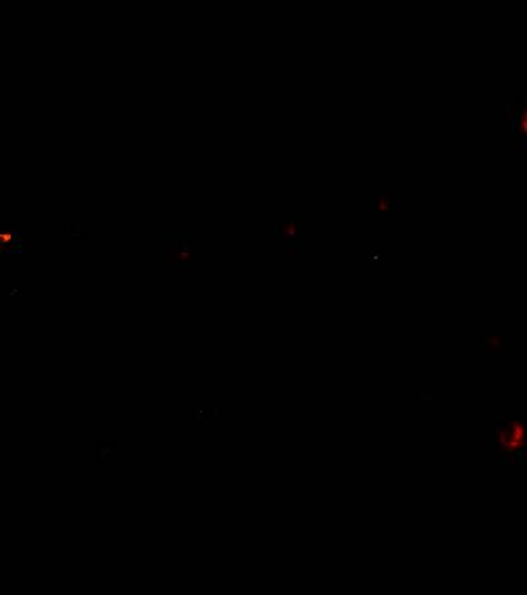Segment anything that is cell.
Masks as SVG:
<instances>
[{
    "label": "cell",
    "instance_id": "3957f363",
    "mask_svg": "<svg viewBox=\"0 0 527 595\" xmlns=\"http://www.w3.org/2000/svg\"><path fill=\"white\" fill-rule=\"evenodd\" d=\"M519 129H521V132L523 133V135H526L527 136V109L522 114V116H521V121H519Z\"/></svg>",
    "mask_w": 527,
    "mask_h": 595
},
{
    "label": "cell",
    "instance_id": "7a4b0ae2",
    "mask_svg": "<svg viewBox=\"0 0 527 595\" xmlns=\"http://www.w3.org/2000/svg\"><path fill=\"white\" fill-rule=\"evenodd\" d=\"M168 261L170 265V273L188 274L191 266V252H190L189 244L185 241L181 245L170 246Z\"/></svg>",
    "mask_w": 527,
    "mask_h": 595
},
{
    "label": "cell",
    "instance_id": "6da1fadb",
    "mask_svg": "<svg viewBox=\"0 0 527 595\" xmlns=\"http://www.w3.org/2000/svg\"><path fill=\"white\" fill-rule=\"evenodd\" d=\"M495 444L506 455L519 453L526 443V427L521 422H509L497 428Z\"/></svg>",
    "mask_w": 527,
    "mask_h": 595
}]
</instances>
